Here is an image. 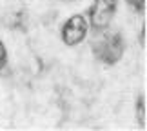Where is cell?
Returning <instances> with one entry per match:
<instances>
[{
    "label": "cell",
    "instance_id": "cell-2",
    "mask_svg": "<svg viewBox=\"0 0 147 131\" xmlns=\"http://www.w3.org/2000/svg\"><path fill=\"white\" fill-rule=\"evenodd\" d=\"M118 9V0H94L87 9V22L94 31H104L109 27L113 16Z\"/></svg>",
    "mask_w": 147,
    "mask_h": 131
},
{
    "label": "cell",
    "instance_id": "cell-5",
    "mask_svg": "<svg viewBox=\"0 0 147 131\" xmlns=\"http://www.w3.org/2000/svg\"><path fill=\"white\" fill-rule=\"evenodd\" d=\"M136 115H138V120H144V117H145V95H140L138 100H136Z\"/></svg>",
    "mask_w": 147,
    "mask_h": 131
},
{
    "label": "cell",
    "instance_id": "cell-4",
    "mask_svg": "<svg viewBox=\"0 0 147 131\" xmlns=\"http://www.w3.org/2000/svg\"><path fill=\"white\" fill-rule=\"evenodd\" d=\"M129 4V7L133 11H136L138 15H144L145 13V0H125Z\"/></svg>",
    "mask_w": 147,
    "mask_h": 131
},
{
    "label": "cell",
    "instance_id": "cell-7",
    "mask_svg": "<svg viewBox=\"0 0 147 131\" xmlns=\"http://www.w3.org/2000/svg\"><path fill=\"white\" fill-rule=\"evenodd\" d=\"M138 40H140V45H145V22L142 24V29H140V37H138Z\"/></svg>",
    "mask_w": 147,
    "mask_h": 131
},
{
    "label": "cell",
    "instance_id": "cell-3",
    "mask_svg": "<svg viewBox=\"0 0 147 131\" xmlns=\"http://www.w3.org/2000/svg\"><path fill=\"white\" fill-rule=\"evenodd\" d=\"M87 33H89V22L86 18V15L76 13L64 22V26L60 29V38L65 45L75 48V45L82 44L86 40Z\"/></svg>",
    "mask_w": 147,
    "mask_h": 131
},
{
    "label": "cell",
    "instance_id": "cell-1",
    "mask_svg": "<svg viewBox=\"0 0 147 131\" xmlns=\"http://www.w3.org/2000/svg\"><path fill=\"white\" fill-rule=\"evenodd\" d=\"M98 33L100 37L91 42L93 55L105 66L118 64L125 53V40H123L122 33H105V29Z\"/></svg>",
    "mask_w": 147,
    "mask_h": 131
},
{
    "label": "cell",
    "instance_id": "cell-6",
    "mask_svg": "<svg viewBox=\"0 0 147 131\" xmlns=\"http://www.w3.org/2000/svg\"><path fill=\"white\" fill-rule=\"evenodd\" d=\"M7 66V49H5V44L0 40V71Z\"/></svg>",
    "mask_w": 147,
    "mask_h": 131
}]
</instances>
